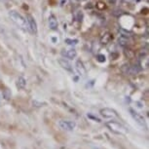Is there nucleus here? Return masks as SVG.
Listing matches in <instances>:
<instances>
[{"mask_svg": "<svg viewBox=\"0 0 149 149\" xmlns=\"http://www.w3.org/2000/svg\"><path fill=\"white\" fill-rule=\"evenodd\" d=\"M75 70L80 77H85L87 75V69L81 60H77L75 61Z\"/></svg>", "mask_w": 149, "mask_h": 149, "instance_id": "nucleus-8", "label": "nucleus"}, {"mask_svg": "<svg viewBox=\"0 0 149 149\" xmlns=\"http://www.w3.org/2000/svg\"><path fill=\"white\" fill-rule=\"evenodd\" d=\"M129 111H130V114H131L132 118H133V119L136 121L137 124H139L140 127H144V128L146 127V121L144 119V117H143L141 114L139 113V112L136 111L133 108H130V109H129Z\"/></svg>", "mask_w": 149, "mask_h": 149, "instance_id": "nucleus-4", "label": "nucleus"}, {"mask_svg": "<svg viewBox=\"0 0 149 149\" xmlns=\"http://www.w3.org/2000/svg\"><path fill=\"white\" fill-rule=\"evenodd\" d=\"M118 42H119L120 46L123 47V48H128V46H129V38H127V37H124V36H120Z\"/></svg>", "mask_w": 149, "mask_h": 149, "instance_id": "nucleus-13", "label": "nucleus"}, {"mask_svg": "<svg viewBox=\"0 0 149 149\" xmlns=\"http://www.w3.org/2000/svg\"><path fill=\"white\" fill-rule=\"evenodd\" d=\"M125 49H126L125 55L127 56V57H128L129 58H133L134 57V53L133 51H132L131 49H129V48H128V49H127V48H125Z\"/></svg>", "mask_w": 149, "mask_h": 149, "instance_id": "nucleus-15", "label": "nucleus"}, {"mask_svg": "<svg viewBox=\"0 0 149 149\" xmlns=\"http://www.w3.org/2000/svg\"><path fill=\"white\" fill-rule=\"evenodd\" d=\"M33 104H37V105H35V106H43L42 104H45V103H42V102H38L37 100H34L33 102Z\"/></svg>", "mask_w": 149, "mask_h": 149, "instance_id": "nucleus-19", "label": "nucleus"}, {"mask_svg": "<svg viewBox=\"0 0 149 149\" xmlns=\"http://www.w3.org/2000/svg\"><path fill=\"white\" fill-rule=\"evenodd\" d=\"M77 1H79V2H80V1H84V0H77Z\"/></svg>", "mask_w": 149, "mask_h": 149, "instance_id": "nucleus-22", "label": "nucleus"}, {"mask_svg": "<svg viewBox=\"0 0 149 149\" xmlns=\"http://www.w3.org/2000/svg\"><path fill=\"white\" fill-rule=\"evenodd\" d=\"M97 61H100V63H104V61H106V58H105L104 55L100 54V55L97 56Z\"/></svg>", "mask_w": 149, "mask_h": 149, "instance_id": "nucleus-17", "label": "nucleus"}, {"mask_svg": "<svg viewBox=\"0 0 149 149\" xmlns=\"http://www.w3.org/2000/svg\"><path fill=\"white\" fill-rule=\"evenodd\" d=\"M64 43L69 45V46H75V45H77L78 43V40L77 39H70V38H66L65 40H64Z\"/></svg>", "mask_w": 149, "mask_h": 149, "instance_id": "nucleus-14", "label": "nucleus"}, {"mask_svg": "<svg viewBox=\"0 0 149 149\" xmlns=\"http://www.w3.org/2000/svg\"><path fill=\"white\" fill-rule=\"evenodd\" d=\"M11 95H12V94H11V93L9 92V90L6 89L3 92V94H2V97H3L5 100H9V98L11 97Z\"/></svg>", "mask_w": 149, "mask_h": 149, "instance_id": "nucleus-16", "label": "nucleus"}, {"mask_svg": "<svg viewBox=\"0 0 149 149\" xmlns=\"http://www.w3.org/2000/svg\"><path fill=\"white\" fill-rule=\"evenodd\" d=\"M3 100V97H2V94L0 93V102H1V100Z\"/></svg>", "mask_w": 149, "mask_h": 149, "instance_id": "nucleus-20", "label": "nucleus"}, {"mask_svg": "<svg viewBox=\"0 0 149 149\" xmlns=\"http://www.w3.org/2000/svg\"><path fill=\"white\" fill-rule=\"evenodd\" d=\"M48 24H49V27L51 30H57L58 27V19L56 18L55 15H51L49 16V19H48Z\"/></svg>", "mask_w": 149, "mask_h": 149, "instance_id": "nucleus-11", "label": "nucleus"}, {"mask_svg": "<svg viewBox=\"0 0 149 149\" xmlns=\"http://www.w3.org/2000/svg\"><path fill=\"white\" fill-rule=\"evenodd\" d=\"M9 17L12 19V22L16 24L17 26H19V29L26 31H29V26H27L26 19L24 18L21 14L18 13L17 11H10L9 12Z\"/></svg>", "mask_w": 149, "mask_h": 149, "instance_id": "nucleus-1", "label": "nucleus"}, {"mask_svg": "<svg viewBox=\"0 0 149 149\" xmlns=\"http://www.w3.org/2000/svg\"><path fill=\"white\" fill-rule=\"evenodd\" d=\"M58 125L61 130L66 132H72L75 129V127H76V123L70 120H60Z\"/></svg>", "mask_w": 149, "mask_h": 149, "instance_id": "nucleus-3", "label": "nucleus"}, {"mask_svg": "<svg viewBox=\"0 0 149 149\" xmlns=\"http://www.w3.org/2000/svg\"><path fill=\"white\" fill-rule=\"evenodd\" d=\"M88 116V118H90V119H92V120H94L95 122H97V123H100L102 121H100V118H97V117H95L94 115H92V114H88L87 115Z\"/></svg>", "mask_w": 149, "mask_h": 149, "instance_id": "nucleus-18", "label": "nucleus"}, {"mask_svg": "<svg viewBox=\"0 0 149 149\" xmlns=\"http://www.w3.org/2000/svg\"><path fill=\"white\" fill-rule=\"evenodd\" d=\"M61 56H63V58H67V60H73V58H75L77 57V52L75 49H73V48H70V49H63L61 50Z\"/></svg>", "mask_w": 149, "mask_h": 149, "instance_id": "nucleus-9", "label": "nucleus"}, {"mask_svg": "<svg viewBox=\"0 0 149 149\" xmlns=\"http://www.w3.org/2000/svg\"><path fill=\"white\" fill-rule=\"evenodd\" d=\"M100 114L102 115L103 118L105 119H115V118H118L119 115H118L117 111L114 110L112 108H108V107H104L100 110Z\"/></svg>", "mask_w": 149, "mask_h": 149, "instance_id": "nucleus-5", "label": "nucleus"}, {"mask_svg": "<svg viewBox=\"0 0 149 149\" xmlns=\"http://www.w3.org/2000/svg\"><path fill=\"white\" fill-rule=\"evenodd\" d=\"M1 2H3V3H6V2L8 1V0H0Z\"/></svg>", "mask_w": 149, "mask_h": 149, "instance_id": "nucleus-21", "label": "nucleus"}, {"mask_svg": "<svg viewBox=\"0 0 149 149\" xmlns=\"http://www.w3.org/2000/svg\"><path fill=\"white\" fill-rule=\"evenodd\" d=\"M26 22H27V26H29V31L34 33V34H37L38 26H37V22H36L35 19L33 18L31 15H26Z\"/></svg>", "mask_w": 149, "mask_h": 149, "instance_id": "nucleus-6", "label": "nucleus"}, {"mask_svg": "<svg viewBox=\"0 0 149 149\" xmlns=\"http://www.w3.org/2000/svg\"><path fill=\"white\" fill-rule=\"evenodd\" d=\"M106 127L110 130L112 133L117 134H128V129L125 127L122 124L116 121H109L106 122Z\"/></svg>", "mask_w": 149, "mask_h": 149, "instance_id": "nucleus-2", "label": "nucleus"}, {"mask_svg": "<svg viewBox=\"0 0 149 149\" xmlns=\"http://www.w3.org/2000/svg\"><path fill=\"white\" fill-rule=\"evenodd\" d=\"M112 40H113V35L109 31H105L100 36V44L102 45H108Z\"/></svg>", "mask_w": 149, "mask_h": 149, "instance_id": "nucleus-10", "label": "nucleus"}, {"mask_svg": "<svg viewBox=\"0 0 149 149\" xmlns=\"http://www.w3.org/2000/svg\"><path fill=\"white\" fill-rule=\"evenodd\" d=\"M58 63H60V65L63 67V69H65L66 71H68L70 73H74V68H73V65L70 63V61L65 58H61L58 60Z\"/></svg>", "mask_w": 149, "mask_h": 149, "instance_id": "nucleus-7", "label": "nucleus"}, {"mask_svg": "<svg viewBox=\"0 0 149 149\" xmlns=\"http://www.w3.org/2000/svg\"><path fill=\"white\" fill-rule=\"evenodd\" d=\"M16 85L19 89H24L26 88V80L22 76H19L18 79H17Z\"/></svg>", "mask_w": 149, "mask_h": 149, "instance_id": "nucleus-12", "label": "nucleus"}]
</instances>
